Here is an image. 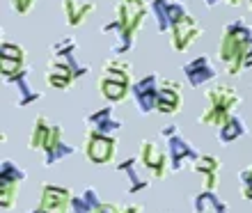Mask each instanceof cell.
Returning <instances> with one entry per match:
<instances>
[{
	"mask_svg": "<svg viewBox=\"0 0 252 213\" xmlns=\"http://www.w3.org/2000/svg\"><path fill=\"white\" fill-rule=\"evenodd\" d=\"M30 213H41V211H37V209H34V211H30Z\"/></svg>",
	"mask_w": 252,
	"mask_h": 213,
	"instance_id": "obj_35",
	"label": "cell"
},
{
	"mask_svg": "<svg viewBox=\"0 0 252 213\" xmlns=\"http://www.w3.org/2000/svg\"><path fill=\"white\" fill-rule=\"evenodd\" d=\"M149 12H152L156 30H158L160 34L170 32L177 21H181L186 14H190L188 7L184 5V2H179V0H152Z\"/></svg>",
	"mask_w": 252,
	"mask_h": 213,
	"instance_id": "obj_8",
	"label": "cell"
},
{
	"mask_svg": "<svg viewBox=\"0 0 252 213\" xmlns=\"http://www.w3.org/2000/svg\"><path fill=\"white\" fill-rule=\"evenodd\" d=\"M184 87L179 80H170V78H160V87H158V106L156 113L163 115H177L181 110L184 103Z\"/></svg>",
	"mask_w": 252,
	"mask_h": 213,
	"instance_id": "obj_15",
	"label": "cell"
},
{
	"mask_svg": "<svg viewBox=\"0 0 252 213\" xmlns=\"http://www.w3.org/2000/svg\"><path fill=\"white\" fill-rule=\"evenodd\" d=\"M181 71H184V76H186L190 87H202V85H206V83L216 80V76H218V69H216L213 60L206 53L184 62V64H181Z\"/></svg>",
	"mask_w": 252,
	"mask_h": 213,
	"instance_id": "obj_14",
	"label": "cell"
},
{
	"mask_svg": "<svg viewBox=\"0 0 252 213\" xmlns=\"http://www.w3.org/2000/svg\"><path fill=\"white\" fill-rule=\"evenodd\" d=\"M192 213H229V207L216 195V190H199L192 197Z\"/></svg>",
	"mask_w": 252,
	"mask_h": 213,
	"instance_id": "obj_22",
	"label": "cell"
},
{
	"mask_svg": "<svg viewBox=\"0 0 252 213\" xmlns=\"http://www.w3.org/2000/svg\"><path fill=\"white\" fill-rule=\"evenodd\" d=\"M204 99L206 108L197 117V124L209 128H220L243 103V96L236 92V87L227 83H213L211 87H206Z\"/></svg>",
	"mask_w": 252,
	"mask_h": 213,
	"instance_id": "obj_3",
	"label": "cell"
},
{
	"mask_svg": "<svg viewBox=\"0 0 252 213\" xmlns=\"http://www.w3.org/2000/svg\"><path fill=\"white\" fill-rule=\"evenodd\" d=\"M246 133H248L246 120H241L236 113H234L220 128H216V135H218V140L222 142V145H232L234 140H239L241 135H246Z\"/></svg>",
	"mask_w": 252,
	"mask_h": 213,
	"instance_id": "obj_23",
	"label": "cell"
},
{
	"mask_svg": "<svg viewBox=\"0 0 252 213\" xmlns=\"http://www.w3.org/2000/svg\"><path fill=\"white\" fill-rule=\"evenodd\" d=\"M62 133L64 131H62L60 124H53L46 115H37L32 131H30V138H28V149L30 152H41L46 156V153H51L64 142Z\"/></svg>",
	"mask_w": 252,
	"mask_h": 213,
	"instance_id": "obj_6",
	"label": "cell"
},
{
	"mask_svg": "<svg viewBox=\"0 0 252 213\" xmlns=\"http://www.w3.org/2000/svg\"><path fill=\"white\" fill-rule=\"evenodd\" d=\"M192 172H197L202 177V190H218V179H220V158L218 156H199L192 163Z\"/></svg>",
	"mask_w": 252,
	"mask_h": 213,
	"instance_id": "obj_17",
	"label": "cell"
},
{
	"mask_svg": "<svg viewBox=\"0 0 252 213\" xmlns=\"http://www.w3.org/2000/svg\"><path fill=\"white\" fill-rule=\"evenodd\" d=\"M202 26H199L192 14H186L181 21L174 23V28L170 30V41H172V48L177 53H184L195 44V41L202 37Z\"/></svg>",
	"mask_w": 252,
	"mask_h": 213,
	"instance_id": "obj_13",
	"label": "cell"
},
{
	"mask_svg": "<svg viewBox=\"0 0 252 213\" xmlns=\"http://www.w3.org/2000/svg\"><path fill=\"white\" fill-rule=\"evenodd\" d=\"M229 5H234V7L236 5H248V9L252 12V0H229Z\"/></svg>",
	"mask_w": 252,
	"mask_h": 213,
	"instance_id": "obj_33",
	"label": "cell"
},
{
	"mask_svg": "<svg viewBox=\"0 0 252 213\" xmlns=\"http://www.w3.org/2000/svg\"><path fill=\"white\" fill-rule=\"evenodd\" d=\"M9 5H12L14 14H19V16H26V14L32 12L34 0H9Z\"/></svg>",
	"mask_w": 252,
	"mask_h": 213,
	"instance_id": "obj_30",
	"label": "cell"
},
{
	"mask_svg": "<svg viewBox=\"0 0 252 213\" xmlns=\"http://www.w3.org/2000/svg\"><path fill=\"white\" fill-rule=\"evenodd\" d=\"M239 181H241V195H243L248 202H252V167L241 170Z\"/></svg>",
	"mask_w": 252,
	"mask_h": 213,
	"instance_id": "obj_29",
	"label": "cell"
},
{
	"mask_svg": "<svg viewBox=\"0 0 252 213\" xmlns=\"http://www.w3.org/2000/svg\"><path fill=\"white\" fill-rule=\"evenodd\" d=\"M94 12H96V5L90 0H62V14L71 28L83 26Z\"/></svg>",
	"mask_w": 252,
	"mask_h": 213,
	"instance_id": "obj_21",
	"label": "cell"
},
{
	"mask_svg": "<svg viewBox=\"0 0 252 213\" xmlns=\"http://www.w3.org/2000/svg\"><path fill=\"white\" fill-rule=\"evenodd\" d=\"M142 211H145L142 204H126V207H122V213H142Z\"/></svg>",
	"mask_w": 252,
	"mask_h": 213,
	"instance_id": "obj_32",
	"label": "cell"
},
{
	"mask_svg": "<svg viewBox=\"0 0 252 213\" xmlns=\"http://www.w3.org/2000/svg\"><path fill=\"white\" fill-rule=\"evenodd\" d=\"M76 152H78V149H76L73 145H66V142H62L58 149H53L51 153H46V156H44V165L51 167V165H55V163H62V160L71 158Z\"/></svg>",
	"mask_w": 252,
	"mask_h": 213,
	"instance_id": "obj_27",
	"label": "cell"
},
{
	"mask_svg": "<svg viewBox=\"0 0 252 213\" xmlns=\"http://www.w3.org/2000/svg\"><path fill=\"white\" fill-rule=\"evenodd\" d=\"M0 53L2 58H16V60H26V48H21L19 44H14V41H2V46H0Z\"/></svg>",
	"mask_w": 252,
	"mask_h": 213,
	"instance_id": "obj_28",
	"label": "cell"
},
{
	"mask_svg": "<svg viewBox=\"0 0 252 213\" xmlns=\"http://www.w3.org/2000/svg\"><path fill=\"white\" fill-rule=\"evenodd\" d=\"M133 87V67L126 60L113 55L101 64L99 90L110 103H124Z\"/></svg>",
	"mask_w": 252,
	"mask_h": 213,
	"instance_id": "obj_4",
	"label": "cell"
},
{
	"mask_svg": "<svg viewBox=\"0 0 252 213\" xmlns=\"http://www.w3.org/2000/svg\"><path fill=\"white\" fill-rule=\"evenodd\" d=\"M220 2H229V0H204V5L209 7V9H213V7L220 5Z\"/></svg>",
	"mask_w": 252,
	"mask_h": 213,
	"instance_id": "obj_34",
	"label": "cell"
},
{
	"mask_svg": "<svg viewBox=\"0 0 252 213\" xmlns=\"http://www.w3.org/2000/svg\"><path fill=\"white\" fill-rule=\"evenodd\" d=\"M94 213H122V207H117V204H110V202H101L99 209Z\"/></svg>",
	"mask_w": 252,
	"mask_h": 213,
	"instance_id": "obj_31",
	"label": "cell"
},
{
	"mask_svg": "<svg viewBox=\"0 0 252 213\" xmlns=\"http://www.w3.org/2000/svg\"><path fill=\"white\" fill-rule=\"evenodd\" d=\"M158 87H160V76L158 73H147L140 80H135L131 87L133 101L142 115H149L158 106Z\"/></svg>",
	"mask_w": 252,
	"mask_h": 213,
	"instance_id": "obj_10",
	"label": "cell"
},
{
	"mask_svg": "<svg viewBox=\"0 0 252 213\" xmlns=\"http://www.w3.org/2000/svg\"><path fill=\"white\" fill-rule=\"evenodd\" d=\"M101 204V197L96 193V188L87 186L80 195H73L71 200V213H94Z\"/></svg>",
	"mask_w": 252,
	"mask_h": 213,
	"instance_id": "obj_24",
	"label": "cell"
},
{
	"mask_svg": "<svg viewBox=\"0 0 252 213\" xmlns=\"http://www.w3.org/2000/svg\"><path fill=\"white\" fill-rule=\"evenodd\" d=\"M71 200H73V195L66 186L44 183V186H41L37 211H41V213H69L71 211Z\"/></svg>",
	"mask_w": 252,
	"mask_h": 213,
	"instance_id": "obj_12",
	"label": "cell"
},
{
	"mask_svg": "<svg viewBox=\"0 0 252 213\" xmlns=\"http://www.w3.org/2000/svg\"><path fill=\"white\" fill-rule=\"evenodd\" d=\"M76 80H78L76 78V73L66 67V64H62V62L55 60V58H48V62H46V83L53 87V90L64 92V90H69Z\"/></svg>",
	"mask_w": 252,
	"mask_h": 213,
	"instance_id": "obj_18",
	"label": "cell"
},
{
	"mask_svg": "<svg viewBox=\"0 0 252 213\" xmlns=\"http://www.w3.org/2000/svg\"><path fill=\"white\" fill-rule=\"evenodd\" d=\"M160 138L165 140V152L170 156V170L172 174L181 172L186 165H192L195 160L199 158L197 149L192 147L190 140H186L184 135L179 133V126H174V124H167V126L160 128Z\"/></svg>",
	"mask_w": 252,
	"mask_h": 213,
	"instance_id": "obj_5",
	"label": "cell"
},
{
	"mask_svg": "<svg viewBox=\"0 0 252 213\" xmlns=\"http://www.w3.org/2000/svg\"><path fill=\"white\" fill-rule=\"evenodd\" d=\"M85 126L96 131V133L115 135L124 126V120L110 106H106V108H101V110H94V113L85 115Z\"/></svg>",
	"mask_w": 252,
	"mask_h": 213,
	"instance_id": "obj_16",
	"label": "cell"
},
{
	"mask_svg": "<svg viewBox=\"0 0 252 213\" xmlns=\"http://www.w3.org/2000/svg\"><path fill=\"white\" fill-rule=\"evenodd\" d=\"M140 165H142L140 158H126V160H122L120 165H117V172L124 174L126 179H128V188H126V193L128 195L145 193L147 188H149V183H152L149 179H145V177L140 174V170H138Z\"/></svg>",
	"mask_w": 252,
	"mask_h": 213,
	"instance_id": "obj_20",
	"label": "cell"
},
{
	"mask_svg": "<svg viewBox=\"0 0 252 213\" xmlns=\"http://www.w3.org/2000/svg\"><path fill=\"white\" fill-rule=\"evenodd\" d=\"M21 193V183H0V207L2 211H12L16 207Z\"/></svg>",
	"mask_w": 252,
	"mask_h": 213,
	"instance_id": "obj_26",
	"label": "cell"
},
{
	"mask_svg": "<svg viewBox=\"0 0 252 213\" xmlns=\"http://www.w3.org/2000/svg\"><path fill=\"white\" fill-rule=\"evenodd\" d=\"M83 152H85L87 160L94 165H106L115 158L117 152V138L115 135H103L96 133L92 128H87L85 142H83Z\"/></svg>",
	"mask_w": 252,
	"mask_h": 213,
	"instance_id": "obj_7",
	"label": "cell"
},
{
	"mask_svg": "<svg viewBox=\"0 0 252 213\" xmlns=\"http://www.w3.org/2000/svg\"><path fill=\"white\" fill-rule=\"evenodd\" d=\"M218 58L229 76H239L243 69H252V26L248 21L234 19L222 26Z\"/></svg>",
	"mask_w": 252,
	"mask_h": 213,
	"instance_id": "obj_2",
	"label": "cell"
},
{
	"mask_svg": "<svg viewBox=\"0 0 252 213\" xmlns=\"http://www.w3.org/2000/svg\"><path fill=\"white\" fill-rule=\"evenodd\" d=\"M140 163L147 172L152 174V179H165L170 170V156L167 152H163L154 140H142L140 142V153H138Z\"/></svg>",
	"mask_w": 252,
	"mask_h": 213,
	"instance_id": "obj_9",
	"label": "cell"
},
{
	"mask_svg": "<svg viewBox=\"0 0 252 213\" xmlns=\"http://www.w3.org/2000/svg\"><path fill=\"white\" fill-rule=\"evenodd\" d=\"M28 179V172L21 170L12 158L2 160V167H0V183H23Z\"/></svg>",
	"mask_w": 252,
	"mask_h": 213,
	"instance_id": "obj_25",
	"label": "cell"
},
{
	"mask_svg": "<svg viewBox=\"0 0 252 213\" xmlns=\"http://www.w3.org/2000/svg\"><path fill=\"white\" fill-rule=\"evenodd\" d=\"M51 58L66 64V67L76 73V78H85L87 73H90V64L80 60L78 44H76L73 37H62L60 41H55L53 46H51Z\"/></svg>",
	"mask_w": 252,
	"mask_h": 213,
	"instance_id": "obj_11",
	"label": "cell"
},
{
	"mask_svg": "<svg viewBox=\"0 0 252 213\" xmlns=\"http://www.w3.org/2000/svg\"><path fill=\"white\" fill-rule=\"evenodd\" d=\"M5 85H9V87H14V90H16V99H14V106H16V108H28V106H32V103H37V101L41 99V92H37V90L30 85L28 69H26V71H21L16 78L7 80Z\"/></svg>",
	"mask_w": 252,
	"mask_h": 213,
	"instance_id": "obj_19",
	"label": "cell"
},
{
	"mask_svg": "<svg viewBox=\"0 0 252 213\" xmlns=\"http://www.w3.org/2000/svg\"><path fill=\"white\" fill-rule=\"evenodd\" d=\"M149 12L147 0H117L115 2V16L101 28V34L113 37L110 51L115 55H124L135 46L140 28L145 23V16Z\"/></svg>",
	"mask_w": 252,
	"mask_h": 213,
	"instance_id": "obj_1",
	"label": "cell"
}]
</instances>
